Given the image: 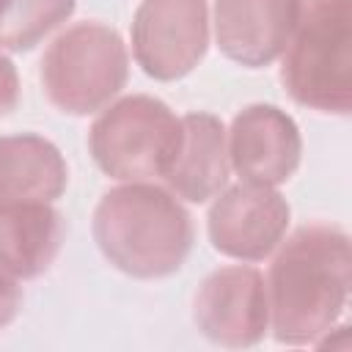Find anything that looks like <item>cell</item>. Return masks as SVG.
I'll use <instances>...</instances> for the list:
<instances>
[{"label": "cell", "mask_w": 352, "mask_h": 352, "mask_svg": "<svg viewBox=\"0 0 352 352\" xmlns=\"http://www.w3.org/2000/svg\"><path fill=\"white\" fill-rule=\"evenodd\" d=\"M94 239L124 275L154 280L182 270L195 228L184 204L165 187L126 182L102 195L94 209Z\"/></svg>", "instance_id": "2"}, {"label": "cell", "mask_w": 352, "mask_h": 352, "mask_svg": "<svg viewBox=\"0 0 352 352\" xmlns=\"http://www.w3.org/2000/svg\"><path fill=\"white\" fill-rule=\"evenodd\" d=\"M63 217L47 201L0 204V270L16 280L44 275L63 245Z\"/></svg>", "instance_id": "12"}, {"label": "cell", "mask_w": 352, "mask_h": 352, "mask_svg": "<svg viewBox=\"0 0 352 352\" xmlns=\"http://www.w3.org/2000/svg\"><path fill=\"white\" fill-rule=\"evenodd\" d=\"M192 322L212 344L256 346L270 330V300L256 267H220L209 272L192 297Z\"/></svg>", "instance_id": "7"}, {"label": "cell", "mask_w": 352, "mask_h": 352, "mask_svg": "<svg viewBox=\"0 0 352 352\" xmlns=\"http://www.w3.org/2000/svg\"><path fill=\"white\" fill-rule=\"evenodd\" d=\"M69 168L60 148L33 132L0 138V204L47 201L63 195Z\"/></svg>", "instance_id": "13"}, {"label": "cell", "mask_w": 352, "mask_h": 352, "mask_svg": "<svg viewBox=\"0 0 352 352\" xmlns=\"http://www.w3.org/2000/svg\"><path fill=\"white\" fill-rule=\"evenodd\" d=\"M289 217V201L275 187L242 179L217 195L206 228L217 253L236 261H261L283 242Z\"/></svg>", "instance_id": "8"}, {"label": "cell", "mask_w": 352, "mask_h": 352, "mask_svg": "<svg viewBox=\"0 0 352 352\" xmlns=\"http://www.w3.org/2000/svg\"><path fill=\"white\" fill-rule=\"evenodd\" d=\"M182 143V118L157 96L135 94L99 113L88 148L102 173L121 182L165 176Z\"/></svg>", "instance_id": "5"}, {"label": "cell", "mask_w": 352, "mask_h": 352, "mask_svg": "<svg viewBox=\"0 0 352 352\" xmlns=\"http://www.w3.org/2000/svg\"><path fill=\"white\" fill-rule=\"evenodd\" d=\"M228 170L231 162L223 121L212 113L182 116V143L162 176L170 192L190 204H206L223 192Z\"/></svg>", "instance_id": "11"}, {"label": "cell", "mask_w": 352, "mask_h": 352, "mask_svg": "<svg viewBox=\"0 0 352 352\" xmlns=\"http://www.w3.org/2000/svg\"><path fill=\"white\" fill-rule=\"evenodd\" d=\"M77 0H0V50L28 52L74 14Z\"/></svg>", "instance_id": "14"}, {"label": "cell", "mask_w": 352, "mask_h": 352, "mask_svg": "<svg viewBox=\"0 0 352 352\" xmlns=\"http://www.w3.org/2000/svg\"><path fill=\"white\" fill-rule=\"evenodd\" d=\"M129 77L126 44L116 28L77 22L66 28L41 58L47 99L69 116H88L110 104Z\"/></svg>", "instance_id": "4"}, {"label": "cell", "mask_w": 352, "mask_h": 352, "mask_svg": "<svg viewBox=\"0 0 352 352\" xmlns=\"http://www.w3.org/2000/svg\"><path fill=\"white\" fill-rule=\"evenodd\" d=\"M302 157L294 118L275 104L242 107L228 132V162L245 182L278 187L292 179Z\"/></svg>", "instance_id": "9"}, {"label": "cell", "mask_w": 352, "mask_h": 352, "mask_svg": "<svg viewBox=\"0 0 352 352\" xmlns=\"http://www.w3.org/2000/svg\"><path fill=\"white\" fill-rule=\"evenodd\" d=\"M294 22V0H214L220 52L248 69L278 60Z\"/></svg>", "instance_id": "10"}, {"label": "cell", "mask_w": 352, "mask_h": 352, "mask_svg": "<svg viewBox=\"0 0 352 352\" xmlns=\"http://www.w3.org/2000/svg\"><path fill=\"white\" fill-rule=\"evenodd\" d=\"M206 47V0H140L132 16V55L151 80L187 77L204 60Z\"/></svg>", "instance_id": "6"}, {"label": "cell", "mask_w": 352, "mask_h": 352, "mask_svg": "<svg viewBox=\"0 0 352 352\" xmlns=\"http://www.w3.org/2000/svg\"><path fill=\"white\" fill-rule=\"evenodd\" d=\"M280 58V80L297 104L346 116L352 110L349 0H294Z\"/></svg>", "instance_id": "3"}, {"label": "cell", "mask_w": 352, "mask_h": 352, "mask_svg": "<svg viewBox=\"0 0 352 352\" xmlns=\"http://www.w3.org/2000/svg\"><path fill=\"white\" fill-rule=\"evenodd\" d=\"M349 234L333 223L297 228L270 264L267 300L278 344H319L349 300Z\"/></svg>", "instance_id": "1"}, {"label": "cell", "mask_w": 352, "mask_h": 352, "mask_svg": "<svg viewBox=\"0 0 352 352\" xmlns=\"http://www.w3.org/2000/svg\"><path fill=\"white\" fill-rule=\"evenodd\" d=\"M19 102V74L14 60L0 50V118L8 116Z\"/></svg>", "instance_id": "15"}, {"label": "cell", "mask_w": 352, "mask_h": 352, "mask_svg": "<svg viewBox=\"0 0 352 352\" xmlns=\"http://www.w3.org/2000/svg\"><path fill=\"white\" fill-rule=\"evenodd\" d=\"M22 308V289L16 283V278H11L8 272L0 270V327L11 324L16 319Z\"/></svg>", "instance_id": "16"}]
</instances>
